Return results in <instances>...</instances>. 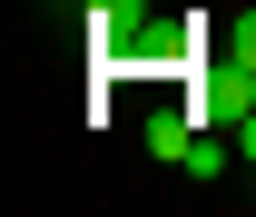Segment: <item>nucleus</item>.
I'll list each match as a JSON object with an SVG mask.
<instances>
[{
	"instance_id": "1",
	"label": "nucleus",
	"mask_w": 256,
	"mask_h": 217,
	"mask_svg": "<svg viewBox=\"0 0 256 217\" xmlns=\"http://www.w3.org/2000/svg\"><path fill=\"white\" fill-rule=\"evenodd\" d=\"M188 99H197V128H236V119L256 109V69L236 60V50H217V60H207V79H197Z\"/></svg>"
},
{
	"instance_id": "2",
	"label": "nucleus",
	"mask_w": 256,
	"mask_h": 217,
	"mask_svg": "<svg viewBox=\"0 0 256 217\" xmlns=\"http://www.w3.org/2000/svg\"><path fill=\"white\" fill-rule=\"evenodd\" d=\"M197 30H207V20H148V30H128L118 69H168V60H188V50H197Z\"/></svg>"
},
{
	"instance_id": "3",
	"label": "nucleus",
	"mask_w": 256,
	"mask_h": 217,
	"mask_svg": "<svg viewBox=\"0 0 256 217\" xmlns=\"http://www.w3.org/2000/svg\"><path fill=\"white\" fill-rule=\"evenodd\" d=\"M79 20H89L98 60H118V50H128V30H148L158 10H148V0H79Z\"/></svg>"
},
{
	"instance_id": "4",
	"label": "nucleus",
	"mask_w": 256,
	"mask_h": 217,
	"mask_svg": "<svg viewBox=\"0 0 256 217\" xmlns=\"http://www.w3.org/2000/svg\"><path fill=\"white\" fill-rule=\"evenodd\" d=\"M188 138H197V99H178V109L148 119V148H158V158H188Z\"/></svg>"
},
{
	"instance_id": "5",
	"label": "nucleus",
	"mask_w": 256,
	"mask_h": 217,
	"mask_svg": "<svg viewBox=\"0 0 256 217\" xmlns=\"http://www.w3.org/2000/svg\"><path fill=\"white\" fill-rule=\"evenodd\" d=\"M226 158H236V148H226V138H217V128H197V138H188V158H178V168H188V178H217V168H226Z\"/></svg>"
},
{
	"instance_id": "6",
	"label": "nucleus",
	"mask_w": 256,
	"mask_h": 217,
	"mask_svg": "<svg viewBox=\"0 0 256 217\" xmlns=\"http://www.w3.org/2000/svg\"><path fill=\"white\" fill-rule=\"evenodd\" d=\"M217 50H236V60L256 69V0H246V10H226V20H217Z\"/></svg>"
}]
</instances>
